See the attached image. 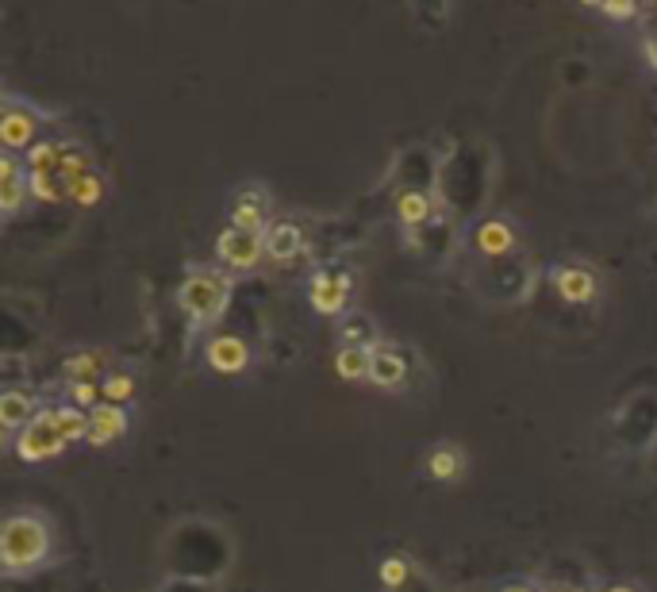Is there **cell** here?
<instances>
[{"instance_id":"6da1fadb","label":"cell","mask_w":657,"mask_h":592,"mask_svg":"<svg viewBox=\"0 0 657 592\" xmlns=\"http://www.w3.org/2000/svg\"><path fill=\"white\" fill-rule=\"evenodd\" d=\"M54 554V531L39 512H12L0 527V562L4 573L20 577L43 569Z\"/></svg>"},{"instance_id":"7a4b0ae2","label":"cell","mask_w":657,"mask_h":592,"mask_svg":"<svg viewBox=\"0 0 657 592\" xmlns=\"http://www.w3.org/2000/svg\"><path fill=\"white\" fill-rule=\"evenodd\" d=\"M177 300H181V312L196 327H208V323H216L227 312V304H231V281L216 270H196L185 277Z\"/></svg>"},{"instance_id":"3957f363","label":"cell","mask_w":657,"mask_h":592,"mask_svg":"<svg viewBox=\"0 0 657 592\" xmlns=\"http://www.w3.org/2000/svg\"><path fill=\"white\" fill-rule=\"evenodd\" d=\"M12 446H16V454H20L24 462H47V458H54V454H62L70 443H66L62 427H58V420H54V408H43V412L27 423L16 439H12Z\"/></svg>"},{"instance_id":"277c9868","label":"cell","mask_w":657,"mask_h":592,"mask_svg":"<svg viewBox=\"0 0 657 592\" xmlns=\"http://www.w3.org/2000/svg\"><path fill=\"white\" fill-rule=\"evenodd\" d=\"M350 289H354L350 270H342V266H323V270L312 277L308 296H312V308H316V312H323V316H342L346 304H350Z\"/></svg>"},{"instance_id":"5b68a950","label":"cell","mask_w":657,"mask_h":592,"mask_svg":"<svg viewBox=\"0 0 657 592\" xmlns=\"http://www.w3.org/2000/svg\"><path fill=\"white\" fill-rule=\"evenodd\" d=\"M216 254L227 270H254L266 258V243L262 235L243 231V227H223L216 239Z\"/></svg>"},{"instance_id":"8992f818","label":"cell","mask_w":657,"mask_h":592,"mask_svg":"<svg viewBox=\"0 0 657 592\" xmlns=\"http://www.w3.org/2000/svg\"><path fill=\"white\" fill-rule=\"evenodd\" d=\"M127 427H131L127 408H123V404H108V400H100L97 408L89 412V439H85V443L112 446L116 439L127 435Z\"/></svg>"},{"instance_id":"52a82bcc","label":"cell","mask_w":657,"mask_h":592,"mask_svg":"<svg viewBox=\"0 0 657 592\" xmlns=\"http://www.w3.org/2000/svg\"><path fill=\"white\" fill-rule=\"evenodd\" d=\"M269 223L273 220H269L266 193H262L258 185L243 189V193L235 197V204H231V227H243V231H254V235H266Z\"/></svg>"},{"instance_id":"ba28073f","label":"cell","mask_w":657,"mask_h":592,"mask_svg":"<svg viewBox=\"0 0 657 592\" xmlns=\"http://www.w3.org/2000/svg\"><path fill=\"white\" fill-rule=\"evenodd\" d=\"M27 197H31V173L20 170L16 158H0V212L16 216Z\"/></svg>"},{"instance_id":"9c48e42d","label":"cell","mask_w":657,"mask_h":592,"mask_svg":"<svg viewBox=\"0 0 657 592\" xmlns=\"http://www.w3.org/2000/svg\"><path fill=\"white\" fill-rule=\"evenodd\" d=\"M554 285H558V293L569 300V304H588V300H596L600 293V281H596V273L581 266V262H569V266H561L554 273Z\"/></svg>"},{"instance_id":"30bf717a","label":"cell","mask_w":657,"mask_h":592,"mask_svg":"<svg viewBox=\"0 0 657 592\" xmlns=\"http://www.w3.org/2000/svg\"><path fill=\"white\" fill-rule=\"evenodd\" d=\"M39 412H43V408H39L35 396L24 393V389H4V396H0V427H4L12 439H16Z\"/></svg>"},{"instance_id":"8fae6325","label":"cell","mask_w":657,"mask_h":592,"mask_svg":"<svg viewBox=\"0 0 657 592\" xmlns=\"http://www.w3.org/2000/svg\"><path fill=\"white\" fill-rule=\"evenodd\" d=\"M35 131H39V120L31 116V112H24L20 104H8L4 108V116H0V143L8 150H31L35 143Z\"/></svg>"},{"instance_id":"7c38bea8","label":"cell","mask_w":657,"mask_h":592,"mask_svg":"<svg viewBox=\"0 0 657 592\" xmlns=\"http://www.w3.org/2000/svg\"><path fill=\"white\" fill-rule=\"evenodd\" d=\"M262 243H266V258H273V262H292L304 250V235H300V227L292 220H273L266 227V235H262Z\"/></svg>"},{"instance_id":"4fadbf2b","label":"cell","mask_w":657,"mask_h":592,"mask_svg":"<svg viewBox=\"0 0 657 592\" xmlns=\"http://www.w3.org/2000/svg\"><path fill=\"white\" fill-rule=\"evenodd\" d=\"M208 366L219 373H243L250 366V346L235 335H219L208 343Z\"/></svg>"},{"instance_id":"5bb4252c","label":"cell","mask_w":657,"mask_h":592,"mask_svg":"<svg viewBox=\"0 0 657 592\" xmlns=\"http://www.w3.org/2000/svg\"><path fill=\"white\" fill-rule=\"evenodd\" d=\"M404 377H408L404 358H400L392 346H373V370H369V381L381 385V389H392V385H400Z\"/></svg>"},{"instance_id":"9a60e30c","label":"cell","mask_w":657,"mask_h":592,"mask_svg":"<svg viewBox=\"0 0 657 592\" xmlns=\"http://www.w3.org/2000/svg\"><path fill=\"white\" fill-rule=\"evenodd\" d=\"M515 247V231H511V223L504 220H485L477 227V250L488 254V258H500V254H508Z\"/></svg>"},{"instance_id":"2e32d148","label":"cell","mask_w":657,"mask_h":592,"mask_svg":"<svg viewBox=\"0 0 657 592\" xmlns=\"http://www.w3.org/2000/svg\"><path fill=\"white\" fill-rule=\"evenodd\" d=\"M462 469H465V454L458 450V446L442 443L427 454V473H431L435 481H458Z\"/></svg>"},{"instance_id":"e0dca14e","label":"cell","mask_w":657,"mask_h":592,"mask_svg":"<svg viewBox=\"0 0 657 592\" xmlns=\"http://www.w3.org/2000/svg\"><path fill=\"white\" fill-rule=\"evenodd\" d=\"M335 370H339L342 381H365L369 370H373V350L365 346H342L335 354Z\"/></svg>"},{"instance_id":"ac0fdd59","label":"cell","mask_w":657,"mask_h":592,"mask_svg":"<svg viewBox=\"0 0 657 592\" xmlns=\"http://www.w3.org/2000/svg\"><path fill=\"white\" fill-rule=\"evenodd\" d=\"M396 216H400L404 227H423V223L431 220V197L419 193V189L400 193V200H396Z\"/></svg>"},{"instance_id":"d6986e66","label":"cell","mask_w":657,"mask_h":592,"mask_svg":"<svg viewBox=\"0 0 657 592\" xmlns=\"http://www.w3.org/2000/svg\"><path fill=\"white\" fill-rule=\"evenodd\" d=\"M62 373H66V385H81V381H104L100 373H104V362H100V354L93 350H85V354H73L62 362Z\"/></svg>"},{"instance_id":"ffe728a7","label":"cell","mask_w":657,"mask_h":592,"mask_svg":"<svg viewBox=\"0 0 657 592\" xmlns=\"http://www.w3.org/2000/svg\"><path fill=\"white\" fill-rule=\"evenodd\" d=\"M54 420L62 427L66 443L89 439V412H85V408H77V404H58V408H54Z\"/></svg>"},{"instance_id":"44dd1931","label":"cell","mask_w":657,"mask_h":592,"mask_svg":"<svg viewBox=\"0 0 657 592\" xmlns=\"http://www.w3.org/2000/svg\"><path fill=\"white\" fill-rule=\"evenodd\" d=\"M373 339H377V331H373V323L365 320V316H342L339 320L342 346H365V350H373Z\"/></svg>"},{"instance_id":"7402d4cb","label":"cell","mask_w":657,"mask_h":592,"mask_svg":"<svg viewBox=\"0 0 657 592\" xmlns=\"http://www.w3.org/2000/svg\"><path fill=\"white\" fill-rule=\"evenodd\" d=\"M70 177H62V173L54 170V173H31V197H39V200H62V197H70Z\"/></svg>"},{"instance_id":"603a6c76","label":"cell","mask_w":657,"mask_h":592,"mask_svg":"<svg viewBox=\"0 0 657 592\" xmlns=\"http://www.w3.org/2000/svg\"><path fill=\"white\" fill-rule=\"evenodd\" d=\"M62 154H66L62 143H35L27 150V173H54L62 166Z\"/></svg>"},{"instance_id":"cb8c5ba5","label":"cell","mask_w":657,"mask_h":592,"mask_svg":"<svg viewBox=\"0 0 657 592\" xmlns=\"http://www.w3.org/2000/svg\"><path fill=\"white\" fill-rule=\"evenodd\" d=\"M100 393H104L108 404H127L135 396V381H131V373H108L100 381Z\"/></svg>"},{"instance_id":"d4e9b609","label":"cell","mask_w":657,"mask_h":592,"mask_svg":"<svg viewBox=\"0 0 657 592\" xmlns=\"http://www.w3.org/2000/svg\"><path fill=\"white\" fill-rule=\"evenodd\" d=\"M70 197L77 200V204H100V197H104V181L89 170L85 177H77V181H73Z\"/></svg>"},{"instance_id":"484cf974","label":"cell","mask_w":657,"mask_h":592,"mask_svg":"<svg viewBox=\"0 0 657 592\" xmlns=\"http://www.w3.org/2000/svg\"><path fill=\"white\" fill-rule=\"evenodd\" d=\"M104 393H100V381H81V385H70V404L77 408H85V412H93Z\"/></svg>"},{"instance_id":"4316f807","label":"cell","mask_w":657,"mask_h":592,"mask_svg":"<svg viewBox=\"0 0 657 592\" xmlns=\"http://www.w3.org/2000/svg\"><path fill=\"white\" fill-rule=\"evenodd\" d=\"M600 12H608L611 20H631L634 12H638V4H634V0H604Z\"/></svg>"},{"instance_id":"83f0119b","label":"cell","mask_w":657,"mask_h":592,"mask_svg":"<svg viewBox=\"0 0 657 592\" xmlns=\"http://www.w3.org/2000/svg\"><path fill=\"white\" fill-rule=\"evenodd\" d=\"M404 573H408V562H400V558H389V562L381 566V577H385V585H396V581H404Z\"/></svg>"},{"instance_id":"f1b7e54d","label":"cell","mask_w":657,"mask_h":592,"mask_svg":"<svg viewBox=\"0 0 657 592\" xmlns=\"http://www.w3.org/2000/svg\"><path fill=\"white\" fill-rule=\"evenodd\" d=\"M646 62H650V66L657 70V35H654V39H646Z\"/></svg>"},{"instance_id":"f546056e","label":"cell","mask_w":657,"mask_h":592,"mask_svg":"<svg viewBox=\"0 0 657 592\" xmlns=\"http://www.w3.org/2000/svg\"><path fill=\"white\" fill-rule=\"evenodd\" d=\"M500 592H538L535 585H504Z\"/></svg>"},{"instance_id":"4dcf8cb0","label":"cell","mask_w":657,"mask_h":592,"mask_svg":"<svg viewBox=\"0 0 657 592\" xmlns=\"http://www.w3.org/2000/svg\"><path fill=\"white\" fill-rule=\"evenodd\" d=\"M604 592H638V589H631V585H611V589H604Z\"/></svg>"},{"instance_id":"1f68e13d","label":"cell","mask_w":657,"mask_h":592,"mask_svg":"<svg viewBox=\"0 0 657 592\" xmlns=\"http://www.w3.org/2000/svg\"><path fill=\"white\" fill-rule=\"evenodd\" d=\"M546 592H577V589H569V585H554V589H546Z\"/></svg>"},{"instance_id":"d6a6232c","label":"cell","mask_w":657,"mask_h":592,"mask_svg":"<svg viewBox=\"0 0 657 592\" xmlns=\"http://www.w3.org/2000/svg\"><path fill=\"white\" fill-rule=\"evenodd\" d=\"M584 4H596V8H604V0H584Z\"/></svg>"}]
</instances>
